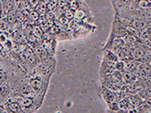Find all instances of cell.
<instances>
[{
	"label": "cell",
	"instance_id": "obj_1",
	"mask_svg": "<svg viewBox=\"0 0 151 113\" xmlns=\"http://www.w3.org/2000/svg\"><path fill=\"white\" fill-rule=\"evenodd\" d=\"M21 56L24 61H28V63L30 64H32L35 61V54H33L32 51L29 49L22 52L21 54Z\"/></svg>",
	"mask_w": 151,
	"mask_h": 113
},
{
	"label": "cell",
	"instance_id": "obj_2",
	"mask_svg": "<svg viewBox=\"0 0 151 113\" xmlns=\"http://www.w3.org/2000/svg\"><path fill=\"white\" fill-rule=\"evenodd\" d=\"M145 54H146L144 50L140 47H134L133 49H131V55L135 60H141Z\"/></svg>",
	"mask_w": 151,
	"mask_h": 113
},
{
	"label": "cell",
	"instance_id": "obj_3",
	"mask_svg": "<svg viewBox=\"0 0 151 113\" xmlns=\"http://www.w3.org/2000/svg\"><path fill=\"white\" fill-rule=\"evenodd\" d=\"M131 25H132L133 27H134L135 28H137L138 30H142V29H145L147 26V23H146L145 21H142V20H133L131 23Z\"/></svg>",
	"mask_w": 151,
	"mask_h": 113
},
{
	"label": "cell",
	"instance_id": "obj_4",
	"mask_svg": "<svg viewBox=\"0 0 151 113\" xmlns=\"http://www.w3.org/2000/svg\"><path fill=\"white\" fill-rule=\"evenodd\" d=\"M129 105L136 108L142 104V100L136 96H131L127 98Z\"/></svg>",
	"mask_w": 151,
	"mask_h": 113
},
{
	"label": "cell",
	"instance_id": "obj_5",
	"mask_svg": "<svg viewBox=\"0 0 151 113\" xmlns=\"http://www.w3.org/2000/svg\"><path fill=\"white\" fill-rule=\"evenodd\" d=\"M35 55L37 56V57L40 60L45 59L47 56V51L46 49H44L42 46H38L36 47V49L35 50Z\"/></svg>",
	"mask_w": 151,
	"mask_h": 113
},
{
	"label": "cell",
	"instance_id": "obj_6",
	"mask_svg": "<svg viewBox=\"0 0 151 113\" xmlns=\"http://www.w3.org/2000/svg\"><path fill=\"white\" fill-rule=\"evenodd\" d=\"M30 86L35 92H38L40 90L42 86V82L38 79H33L30 81Z\"/></svg>",
	"mask_w": 151,
	"mask_h": 113
},
{
	"label": "cell",
	"instance_id": "obj_7",
	"mask_svg": "<svg viewBox=\"0 0 151 113\" xmlns=\"http://www.w3.org/2000/svg\"><path fill=\"white\" fill-rule=\"evenodd\" d=\"M133 79V75L129 71H125L121 74V81L124 83H128L132 82Z\"/></svg>",
	"mask_w": 151,
	"mask_h": 113
},
{
	"label": "cell",
	"instance_id": "obj_8",
	"mask_svg": "<svg viewBox=\"0 0 151 113\" xmlns=\"http://www.w3.org/2000/svg\"><path fill=\"white\" fill-rule=\"evenodd\" d=\"M33 89L28 86H24L21 88V94L23 95L24 97H30L33 96Z\"/></svg>",
	"mask_w": 151,
	"mask_h": 113
},
{
	"label": "cell",
	"instance_id": "obj_9",
	"mask_svg": "<svg viewBox=\"0 0 151 113\" xmlns=\"http://www.w3.org/2000/svg\"><path fill=\"white\" fill-rule=\"evenodd\" d=\"M105 97H106V101H108L109 103L116 101V98H117L115 93H113V91L109 90V89L106 90V92H105Z\"/></svg>",
	"mask_w": 151,
	"mask_h": 113
},
{
	"label": "cell",
	"instance_id": "obj_10",
	"mask_svg": "<svg viewBox=\"0 0 151 113\" xmlns=\"http://www.w3.org/2000/svg\"><path fill=\"white\" fill-rule=\"evenodd\" d=\"M20 104L21 105V107H25V108H28V107H30L32 104H33V99L32 97H24V98H22L20 101Z\"/></svg>",
	"mask_w": 151,
	"mask_h": 113
},
{
	"label": "cell",
	"instance_id": "obj_11",
	"mask_svg": "<svg viewBox=\"0 0 151 113\" xmlns=\"http://www.w3.org/2000/svg\"><path fill=\"white\" fill-rule=\"evenodd\" d=\"M124 64L125 69H127V71H129V72L134 71L137 68L136 62L133 61H125Z\"/></svg>",
	"mask_w": 151,
	"mask_h": 113
},
{
	"label": "cell",
	"instance_id": "obj_12",
	"mask_svg": "<svg viewBox=\"0 0 151 113\" xmlns=\"http://www.w3.org/2000/svg\"><path fill=\"white\" fill-rule=\"evenodd\" d=\"M12 49L15 53L21 54L26 49V46L23 44H17V43H13L12 44Z\"/></svg>",
	"mask_w": 151,
	"mask_h": 113
},
{
	"label": "cell",
	"instance_id": "obj_13",
	"mask_svg": "<svg viewBox=\"0 0 151 113\" xmlns=\"http://www.w3.org/2000/svg\"><path fill=\"white\" fill-rule=\"evenodd\" d=\"M33 34L36 38H41L43 35V30L40 25H34L32 27Z\"/></svg>",
	"mask_w": 151,
	"mask_h": 113
},
{
	"label": "cell",
	"instance_id": "obj_14",
	"mask_svg": "<svg viewBox=\"0 0 151 113\" xmlns=\"http://www.w3.org/2000/svg\"><path fill=\"white\" fill-rule=\"evenodd\" d=\"M9 110L13 112H21L22 109H21V105L20 104L14 102L9 104Z\"/></svg>",
	"mask_w": 151,
	"mask_h": 113
},
{
	"label": "cell",
	"instance_id": "obj_15",
	"mask_svg": "<svg viewBox=\"0 0 151 113\" xmlns=\"http://www.w3.org/2000/svg\"><path fill=\"white\" fill-rule=\"evenodd\" d=\"M114 53L116 54V56H117L119 58L122 59V60L123 59L126 58V56H127L121 47H115V48H114Z\"/></svg>",
	"mask_w": 151,
	"mask_h": 113
},
{
	"label": "cell",
	"instance_id": "obj_16",
	"mask_svg": "<svg viewBox=\"0 0 151 113\" xmlns=\"http://www.w3.org/2000/svg\"><path fill=\"white\" fill-rule=\"evenodd\" d=\"M125 30H127V32H129L131 35H135V36H138V35H140V33H139V30L135 28L134 27H133L132 25H129L127 26L126 28H125Z\"/></svg>",
	"mask_w": 151,
	"mask_h": 113
},
{
	"label": "cell",
	"instance_id": "obj_17",
	"mask_svg": "<svg viewBox=\"0 0 151 113\" xmlns=\"http://www.w3.org/2000/svg\"><path fill=\"white\" fill-rule=\"evenodd\" d=\"M113 46L115 47H121L122 46H124V41H123L122 39H120V38L116 37L113 39Z\"/></svg>",
	"mask_w": 151,
	"mask_h": 113
},
{
	"label": "cell",
	"instance_id": "obj_18",
	"mask_svg": "<svg viewBox=\"0 0 151 113\" xmlns=\"http://www.w3.org/2000/svg\"><path fill=\"white\" fill-rule=\"evenodd\" d=\"M149 2L147 0H140L138 3V6L142 9H146L147 8H149Z\"/></svg>",
	"mask_w": 151,
	"mask_h": 113
},
{
	"label": "cell",
	"instance_id": "obj_19",
	"mask_svg": "<svg viewBox=\"0 0 151 113\" xmlns=\"http://www.w3.org/2000/svg\"><path fill=\"white\" fill-rule=\"evenodd\" d=\"M28 17L32 21H38L40 18V14L38 11H31L28 14Z\"/></svg>",
	"mask_w": 151,
	"mask_h": 113
},
{
	"label": "cell",
	"instance_id": "obj_20",
	"mask_svg": "<svg viewBox=\"0 0 151 113\" xmlns=\"http://www.w3.org/2000/svg\"><path fill=\"white\" fill-rule=\"evenodd\" d=\"M109 108L113 111H119L120 108V104H118L116 101H113V102H110L109 103Z\"/></svg>",
	"mask_w": 151,
	"mask_h": 113
},
{
	"label": "cell",
	"instance_id": "obj_21",
	"mask_svg": "<svg viewBox=\"0 0 151 113\" xmlns=\"http://www.w3.org/2000/svg\"><path fill=\"white\" fill-rule=\"evenodd\" d=\"M47 9L50 10H53L56 8L57 6V1L56 0H50L49 2H47Z\"/></svg>",
	"mask_w": 151,
	"mask_h": 113
},
{
	"label": "cell",
	"instance_id": "obj_22",
	"mask_svg": "<svg viewBox=\"0 0 151 113\" xmlns=\"http://www.w3.org/2000/svg\"><path fill=\"white\" fill-rule=\"evenodd\" d=\"M126 40H127V42H128V43H134V42H136L137 41V38L135 37V35H128L127 36V38H126Z\"/></svg>",
	"mask_w": 151,
	"mask_h": 113
},
{
	"label": "cell",
	"instance_id": "obj_23",
	"mask_svg": "<svg viewBox=\"0 0 151 113\" xmlns=\"http://www.w3.org/2000/svg\"><path fill=\"white\" fill-rule=\"evenodd\" d=\"M117 57L116 54L115 53H113V52H109L108 53V58L111 61H113V62H116L117 61Z\"/></svg>",
	"mask_w": 151,
	"mask_h": 113
},
{
	"label": "cell",
	"instance_id": "obj_24",
	"mask_svg": "<svg viewBox=\"0 0 151 113\" xmlns=\"http://www.w3.org/2000/svg\"><path fill=\"white\" fill-rule=\"evenodd\" d=\"M142 42H143L144 46H145L147 49H151V39L150 38L142 39Z\"/></svg>",
	"mask_w": 151,
	"mask_h": 113
},
{
	"label": "cell",
	"instance_id": "obj_25",
	"mask_svg": "<svg viewBox=\"0 0 151 113\" xmlns=\"http://www.w3.org/2000/svg\"><path fill=\"white\" fill-rule=\"evenodd\" d=\"M85 16V13L81 9H79V10H76L75 13V17L77 19H82Z\"/></svg>",
	"mask_w": 151,
	"mask_h": 113
},
{
	"label": "cell",
	"instance_id": "obj_26",
	"mask_svg": "<svg viewBox=\"0 0 151 113\" xmlns=\"http://www.w3.org/2000/svg\"><path fill=\"white\" fill-rule=\"evenodd\" d=\"M141 61L143 64H148L151 61V54H145Z\"/></svg>",
	"mask_w": 151,
	"mask_h": 113
},
{
	"label": "cell",
	"instance_id": "obj_27",
	"mask_svg": "<svg viewBox=\"0 0 151 113\" xmlns=\"http://www.w3.org/2000/svg\"><path fill=\"white\" fill-rule=\"evenodd\" d=\"M65 16L67 17L68 20H72V19L75 16V14H73V12L72 11V9H71V10H67V11L65 13Z\"/></svg>",
	"mask_w": 151,
	"mask_h": 113
},
{
	"label": "cell",
	"instance_id": "obj_28",
	"mask_svg": "<svg viewBox=\"0 0 151 113\" xmlns=\"http://www.w3.org/2000/svg\"><path fill=\"white\" fill-rule=\"evenodd\" d=\"M16 20L18 22H22L24 20V15L23 13H21V12H18L16 15Z\"/></svg>",
	"mask_w": 151,
	"mask_h": 113
},
{
	"label": "cell",
	"instance_id": "obj_29",
	"mask_svg": "<svg viewBox=\"0 0 151 113\" xmlns=\"http://www.w3.org/2000/svg\"><path fill=\"white\" fill-rule=\"evenodd\" d=\"M47 8V5H46L44 2H42V4L40 5L39 6V9H38V12L39 13H41V14H43L44 12H46V9Z\"/></svg>",
	"mask_w": 151,
	"mask_h": 113
},
{
	"label": "cell",
	"instance_id": "obj_30",
	"mask_svg": "<svg viewBox=\"0 0 151 113\" xmlns=\"http://www.w3.org/2000/svg\"><path fill=\"white\" fill-rule=\"evenodd\" d=\"M70 5V9L72 10H76L78 8V4L77 2H76V0H71V2H69Z\"/></svg>",
	"mask_w": 151,
	"mask_h": 113
},
{
	"label": "cell",
	"instance_id": "obj_31",
	"mask_svg": "<svg viewBox=\"0 0 151 113\" xmlns=\"http://www.w3.org/2000/svg\"><path fill=\"white\" fill-rule=\"evenodd\" d=\"M59 22L61 24H63V25H66V24H68V22H69V20H68L67 17L65 16H61L59 18Z\"/></svg>",
	"mask_w": 151,
	"mask_h": 113
},
{
	"label": "cell",
	"instance_id": "obj_32",
	"mask_svg": "<svg viewBox=\"0 0 151 113\" xmlns=\"http://www.w3.org/2000/svg\"><path fill=\"white\" fill-rule=\"evenodd\" d=\"M144 83H145L148 87H151V76H148V75L145 76Z\"/></svg>",
	"mask_w": 151,
	"mask_h": 113
},
{
	"label": "cell",
	"instance_id": "obj_33",
	"mask_svg": "<svg viewBox=\"0 0 151 113\" xmlns=\"http://www.w3.org/2000/svg\"><path fill=\"white\" fill-rule=\"evenodd\" d=\"M124 68V62H117L116 64V69L118 71H122Z\"/></svg>",
	"mask_w": 151,
	"mask_h": 113
},
{
	"label": "cell",
	"instance_id": "obj_34",
	"mask_svg": "<svg viewBox=\"0 0 151 113\" xmlns=\"http://www.w3.org/2000/svg\"><path fill=\"white\" fill-rule=\"evenodd\" d=\"M28 2H29V4H30L31 6L35 7L39 5L40 0H28Z\"/></svg>",
	"mask_w": 151,
	"mask_h": 113
},
{
	"label": "cell",
	"instance_id": "obj_35",
	"mask_svg": "<svg viewBox=\"0 0 151 113\" xmlns=\"http://www.w3.org/2000/svg\"><path fill=\"white\" fill-rule=\"evenodd\" d=\"M0 40H1V43H2V46L4 44V42H6L7 39H6V35H5L4 33H1V35H0Z\"/></svg>",
	"mask_w": 151,
	"mask_h": 113
},
{
	"label": "cell",
	"instance_id": "obj_36",
	"mask_svg": "<svg viewBox=\"0 0 151 113\" xmlns=\"http://www.w3.org/2000/svg\"><path fill=\"white\" fill-rule=\"evenodd\" d=\"M46 18L47 19V21H52V20L54 18V14L50 11L48 12V13H47V14H46Z\"/></svg>",
	"mask_w": 151,
	"mask_h": 113
},
{
	"label": "cell",
	"instance_id": "obj_37",
	"mask_svg": "<svg viewBox=\"0 0 151 113\" xmlns=\"http://www.w3.org/2000/svg\"><path fill=\"white\" fill-rule=\"evenodd\" d=\"M145 95L147 98H151V87H149L148 89H146Z\"/></svg>",
	"mask_w": 151,
	"mask_h": 113
},
{
	"label": "cell",
	"instance_id": "obj_38",
	"mask_svg": "<svg viewBox=\"0 0 151 113\" xmlns=\"http://www.w3.org/2000/svg\"><path fill=\"white\" fill-rule=\"evenodd\" d=\"M58 31H59V28L58 27H57V26H54V27H52V28H50V32L53 33V34H54V33L58 32Z\"/></svg>",
	"mask_w": 151,
	"mask_h": 113
},
{
	"label": "cell",
	"instance_id": "obj_39",
	"mask_svg": "<svg viewBox=\"0 0 151 113\" xmlns=\"http://www.w3.org/2000/svg\"><path fill=\"white\" fill-rule=\"evenodd\" d=\"M58 4L60 7H63L64 6H65L66 4V0H59Z\"/></svg>",
	"mask_w": 151,
	"mask_h": 113
},
{
	"label": "cell",
	"instance_id": "obj_40",
	"mask_svg": "<svg viewBox=\"0 0 151 113\" xmlns=\"http://www.w3.org/2000/svg\"><path fill=\"white\" fill-rule=\"evenodd\" d=\"M15 19H16V16H14L10 15V16H8V21L10 22V23H14V21H15Z\"/></svg>",
	"mask_w": 151,
	"mask_h": 113
},
{
	"label": "cell",
	"instance_id": "obj_41",
	"mask_svg": "<svg viewBox=\"0 0 151 113\" xmlns=\"http://www.w3.org/2000/svg\"><path fill=\"white\" fill-rule=\"evenodd\" d=\"M42 1H43V2H48L50 0H42Z\"/></svg>",
	"mask_w": 151,
	"mask_h": 113
},
{
	"label": "cell",
	"instance_id": "obj_42",
	"mask_svg": "<svg viewBox=\"0 0 151 113\" xmlns=\"http://www.w3.org/2000/svg\"><path fill=\"white\" fill-rule=\"evenodd\" d=\"M147 1H148L150 4H151V0H147Z\"/></svg>",
	"mask_w": 151,
	"mask_h": 113
},
{
	"label": "cell",
	"instance_id": "obj_43",
	"mask_svg": "<svg viewBox=\"0 0 151 113\" xmlns=\"http://www.w3.org/2000/svg\"><path fill=\"white\" fill-rule=\"evenodd\" d=\"M124 2H128L129 0H124Z\"/></svg>",
	"mask_w": 151,
	"mask_h": 113
},
{
	"label": "cell",
	"instance_id": "obj_44",
	"mask_svg": "<svg viewBox=\"0 0 151 113\" xmlns=\"http://www.w3.org/2000/svg\"><path fill=\"white\" fill-rule=\"evenodd\" d=\"M150 38H151V31L150 32Z\"/></svg>",
	"mask_w": 151,
	"mask_h": 113
}]
</instances>
